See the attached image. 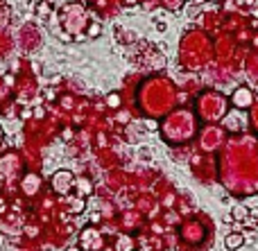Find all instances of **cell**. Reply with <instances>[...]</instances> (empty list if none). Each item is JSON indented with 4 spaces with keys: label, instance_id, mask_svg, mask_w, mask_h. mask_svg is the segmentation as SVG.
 Wrapping results in <instances>:
<instances>
[{
    "label": "cell",
    "instance_id": "2e32d148",
    "mask_svg": "<svg viewBox=\"0 0 258 251\" xmlns=\"http://www.w3.org/2000/svg\"><path fill=\"white\" fill-rule=\"evenodd\" d=\"M107 104H109L111 109H118V107H120V95H118V93H111V95L107 98Z\"/></svg>",
    "mask_w": 258,
    "mask_h": 251
},
{
    "label": "cell",
    "instance_id": "5bb4252c",
    "mask_svg": "<svg viewBox=\"0 0 258 251\" xmlns=\"http://www.w3.org/2000/svg\"><path fill=\"white\" fill-rule=\"evenodd\" d=\"M249 125H251V131L258 136V100L254 102V107L249 109Z\"/></svg>",
    "mask_w": 258,
    "mask_h": 251
},
{
    "label": "cell",
    "instance_id": "8992f818",
    "mask_svg": "<svg viewBox=\"0 0 258 251\" xmlns=\"http://www.w3.org/2000/svg\"><path fill=\"white\" fill-rule=\"evenodd\" d=\"M229 134L224 127H220L218 122L215 125H204L200 131H197V143H200V149L206 154H213V152H220L227 143Z\"/></svg>",
    "mask_w": 258,
    "mask_h": 251
},
{
    "label": "cell",
    "instance_id": "52a82bcc",
    "mask_svg": "<svg viewBox=\"0 0 258 251\" xmlns=\"http://www.w3.org/2000/svg\"><path fill=\"white\" fill-rule=\"evenodd\" d=\"M179 235H181L183 242L188 244H200L206 235V226L200 220H186L179 226Z\"/></svg>",
    "mask_w": 258,
    "mask_h": 251
},
{
    "label": "cell",
    "instance_id": "ffe728a7",
    "mask_svg": "<svg viewBox=\"0 0 258 251\" xmlns=\"http://www.w3.org/2000/svg\"><path fill=\"white\" fill-rule=\"evenodd\" d=\"M68 251H80V247H73V249H68Z\"/></svg>",
    "mask_w": 258,
    "mask_h": 251
},
{
    "label": "cell",
    "instance_id": "6da1fadb",
    "mask_svg": "<svg viewBox=\"0 0 258 251\" xmlns=\"http://www.w3.org/2000/svg\"><path fill=\"white\" fill-rule=\"evenodd\" d=\"M220 181L236 197L258 195V136L233 134L220 149Z\"/></svg>",
    "mask_w": 258,
    "mask_h": 251
},
{
    "label": "cell",
    "instance_id": "9c48e42d",
    "mask_svg": "<svg viewBox=\"0 0 258 251\" xmlns=\"http://www.w3.org/2000/svg\"><path fill=\"white\" fill-rule=\"evenodd\" d=\"M73 184H75V177H73L68 170L54 172V177H52V188H54V193H59V195L71 193Z\"/></svg>",
    "mask_w": 258,
    "mask_h": 251
},
{
    "label": "cell",
    "instance_id": "30bf717a",
    "mask_svg": "<svg viewBox=\"0 0 258 251\" xmlns=\"http://www.w3.org/2000/svg\"><path fill=\"white\" fill-rule=\"evenodd\" d=\"M80 247L82 249H89V251H98L102 247V242H100V233L95 229H84L80 235Z\"/></svg>",
    "mask_w": 258,
    "mask_h": 251
},
{
    "label": "cell",
    "instance_id": "7c38bea8",
    "mask_svg": "<svg viewBox=\"0 0 258 251\" xmlns=\"http://www.w3.org/2000/svg\"><path fill=\"white\" fill-rule=\"evenodd\" d=\"M245 68H247V75H249L251 79H258V50H251V52L247 54Z\"/></svg>",
    "mask_w": 258,
    "mask_h": 251
},
{
    "label": "cell",
    "instance_id": "3957f363",
    "mask_svg": "<svg viewBox=\"0 0 258 251\" xmlns=\"http://www.w3.org/2000/svg\"><path fill=\"white\" fill-rule=\"evenodd\" d=\"M200 131L197 127V113L190 109H177L170 111L161 122V136L165 143L170 145H183L188 140H192Z\"/></svg>",
    "mask_w": 258,
    "mask_h": 251
},
{
    "label": "cell",
    "instance_id": "8fae6325",
    "mask_svg": "<svg viewBox=\"0 0 258 251\" xmlns=\"http://www.w3.org/2000/svg\"><path fill=\"white\" fill-rule=\"evenodd\" d=\"M21 190L27 195V197L36 195L41 190V177L39 175H27L25 179H23V184H21Z\"/></svg>",
    "mask_w": 258,
    "mask_h": 251
},
{
    "label": "cell",
    "instance_id": "d6986e66",
    "mask_svg": "<svg viewBox=\"0 0 258 251\" xmlns=\"http://www.w3.org/2000/svg\"><path fill=\"white\" fill-rule=\"evenodd\" d=\"M39 14H41V16H45V14H48V5H41V7H39Z\"/></svg>",
    "mask_w": 258,
    "mask_h": 251
},
{
    "label": "cell",
    "instance_id": "7402d4cb",
    "mask_svg": "<svg viewBox=\"0 0 258 251\" xmlns=\"http://www.w3.org/2000/svg\"><path fill=\"white\" fill-rule=\"evenodd\" d=\"M190 3H202V0H190Z\"/></svg>",
    "mask_w": 258,
    "mask_h": 251
},
{
    "label": "cell",
    "instance_id": "ac0fdd59",
    "mask_svg": "<svg viewBox=\"0 0 258 251\" xmlns=\"http://www.w3.org/2000/svg\"><path fill=\"white\" fill-rule=\"evenodd\" d=\"M100 34V25H91V36H98Z\"/></svg>",
    "mask_w": 258,
    "mask_h": 251
},
{
    "label": "cell",
    "instance_id": "4fadbf2b",
    "mask_svg": "<svg viewBox=\"0 0 258 251\" xmlns=\"http://www.w3.org/2000/svg\"><path fill=\"white\" fill-rule=\"evenodd\" d=\"M224 244H227V249L236 251L245 244V238H242V233H229L227 238H224Z\"/></svg>",
    "mask_w": 258,
    "mask_h": 251
},
{
    "label": "cell",
    "instance_id": "e0dca14e",
    "mask_svg": "<svg viewBox=\"0 0 258 251\" xmlns=\"http://www.w3.org/2000/svg\"><path fill=\"white\" fill-rule=\"evenodd\" d=\"M247 213H249V211H247L245 206H236V208H233V217H236V220H245Z\"/></svg>",
    "mask_w": 258,
    "mask_h": 251
},
{
    "label": "cell",
    "instance_id": "44dd1931",
    "mask_svg": "<svg viewBox=\"0 0 258 251\" xmlns=\"http://www.w3.org/2000/svg\"><path fill=\"white\" fill-rule=\"evenodd\" d=\"M48 3H59V0H48Z\"/></svg>",
    "mask_w": 258,
    "mask_h": 251
},
{
    "label": "cell",
    "instance_id": "9a60e30c",
    "mask_svg": "<svg viewBox=\"0 0 258 251\" xmlns=\"http://www.w3.org/2000/svg\"><path fill=\"white\" fill-rule=\"evenodd\" d=\"M163 5L170 9V12H177V9L183 7V0H163Z\"/></svg>",
    "mask_w": 258,
    "mask_h": 251
},
{
    "label": "cell",
    "instance_id": "7a4b0ae2",
    "mask_svg": "<svg viewBox=\"0 0 258 251\" xmlns=\"http://www.w3.org/2000/svg\"><path fill=\"white\" fill-rule=\"evenodd\" d=\"M215 54V45L211 36L202 30H192L183 34L181 48H179V61L186 70H200V68L209 66L211 59Z\"/></svg>",
    "mask_w": 258,
    "mask_h": 251
},
{
    "label": "cell",
    "instance_id": "277c9868",
    "mask_svg": "<svg viewBox=\"0 0 258 251\" xmlns=\"http://www.w3.org/2000/svg\"><path fill=\"white\" fill-rule=\"evenodd\" d=\"M141 100L150 116H168L170 109L177 102V91H174L172 81L154 79V81H147L145 84Z\"/></svg>",
    "mask_w": 258,
    "mask_h": 251
},
{
    "label": "cell",
    "instance_id": "cb8c5ba5",
    "mask_svg": "<svg viewBox=\"0 0 258 251\" xmlns=\"http://www.w3.org/2000/svg\"><path fill=\"white\" fill-rule=\"evenodd\" d=\"M34 3H41V0H34Z\"/></svg>",
    "mask_w": 258,
    "mask_h": 251
},
{
    "label": "cell",
    "instance_id": "ba28073f",
    "mask_svg": "<svg viewBox=\"0 0 258 251\" xmlns=\"http://www.w3.org/2000/svg\"><path fill=\"white\" fill-rule=\"evenodd\" d=\"M229 102H231L233 109H240V111H242V109H251V107H254L256 95H254V91H251L249 86H238V89L231 93Z\"/></svg>",
    "mask_w": 258,
    "mask_h": 251
},
{
    "label": "cell",
    "instance_id": "603a6c76",
    "mask_svg": "<svg viewBox=\"0 0 258 251\" xmlns=\"http://www.w3.org/2000/svg\"><path fill=\"white\" fill-rule=\"evenodd\" d=\"M213 3H222V0H213Z\"/></svg>",
    "mask_w": 258,
    "mask_h": 251
},
{
    "label": "cell",
    "instance_id": "5b68a950",
    "mask_svg": "<svg viewBox=\"0 0 258 251\" xmlns=\"http://www.w3.org/2000/svg\"><path fill=\"white\" fill-rule=\"evenodd\" d=\"M229 98L220 91H204L195 102V113L204 125H215L229 116Z\"/></svg>",
    "mask_w": 258,
    "mask_h": 251
}]
</instances>
